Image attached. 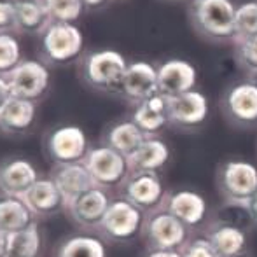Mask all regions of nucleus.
<instances>
[{"mask_svg":"<svg viewBox=\"0 0 257 257\" xmlns=\"http://www.w3.org/2000/svg\"><path fill=\"white\" fill-rule=\"evenodd\" d=\"M170 213L177 217L187 227H196L203 222L206 215V200L200 193L191 189H180L168 193L163 203Z\"/></svg>","mask_w":257,"mask_h":257,"instance_id":"17","label":"nucleus"},{"mask_svg":"<svg viewBox=\"0 0 257 257\" xmlns=\"http://www.w3.org/2000/svg\"><path fill=\"white\" fill-rule=\"evenodd\" d=\"M7 82L13 96L37 103L48 93L51 84V74L44 61L23 60L7 75Z\"/></svg>","mask_w":257,"mask_h":257,"instance_id":"8","label":"nucleus"},{"mask_svg":"<svg viewBox=\"0 0 257 257\" xmlns=\"http://www.w3.org/2000/svg\"><path fill=\"white\" fill-rule=\"evenodd\" d=\"M84 35L75 23H53L41 35V54L49 65H68L81 58Z\"/></svg>","mask_w":257,"mask_h":257,"instance_id":"3","label":"nucleus"},{"mask_svg":"<svg viewBox=\"0 0 257 257\" xmlns=\"http://www.w3.org/2000/svg\"><path fill=\"white\" fill-rule=\"evenodd\" d=\"M35 222V215L21 198H0V231L6 234L16 233Z\"/></svg>","mask_w":257,"mask_h":257,"instance_id":"26","label":"nucleus"},{"mask_svg":"<svg viewBox=\"0 0 257 257\" xmlns=\"http://www.w3.org/2000/svg\"><path fill=\"white\" fill-rule=\"evenodd\" d=\"M51 179L58 186V189L61 191V194H63L65 205H67V201L74 200L75 196H79L84 191L96 186L95 179L91 177V173H89L88 166L84 165V161L56 165L53 170Z\"/></svg>","mask_w":257,"mask_h":257,"instance_id":"20","label":"nucleus"},{"mask_svg":"<svg viewBox=\"0 0 257 257\" xmlns=\"http://www.w3.org/2000/svg\"><path fill=\"white\" fill-rule=\"evenodd\" d=\"M42 250V234L37 222L16 233L7 234L6 257H39Z\"/></svg>","mask_w":257,"mask_h":257,"instance_id":"27","label":"nucleus"},{"mask_svg":"<svg viewBox=\"0 0 257 257\" xmlns=\"http://www.w3.org/2000/svg\"><path fill=\"white\" fill-rule=\"evenodd\" d=\"M7 255V234L0 231V257Z\"/></svg>","mask_w":257,"mask_h":257,"instance_id":"40","label":"nucleus"},{"mask_svg":"<svg viewBox=\"0 0 257 257\" xmlns=\"http://www.w3.org/2000/svg\"><path fill=\"white\" fill-rule=\"evenodd\" d=\"M126 68H128V61L119 51L96 49L84 56L81 74L89 88L119 95Z\"/></svg>","mask_w":257,"mask_h":257,"instance_id":"2","label":"nucleus"},{"mask_svg":"<svg viewBox=\"0 0 257 257\" xmlns=\"http://www.w3.org/2000/svg\"><path fill=\"white\" fill-rule=\"evenodd\" d=\"M144 236L151 248L159 250H180L187 243L189 227L180 222L165 206L147 213L144 224Z\"/></svg>","mask_w":257,"mask_h":257,"instance_id":"6","label":"nucleus"},{"mask_svg":"<svg viewBox=\"0 0 257 257\" xmlns=\"http://www.w3.org/2000/svg\"><path fill=\"white\" fill-rule=\"evenodd\" d=\"M182 257H220L205 236L189 240L182 248Z\"/></svg>","mask_w":257,"mask_h":257,"instance_id":"34","label":"nucleus"},{"mask_svg":"<svg viewBox=\"0 0 257 257\" xmlns=\"http://www.w3.org/2000/svg\"><path fill=\"white\" fill-rule=\"evenodd\" d=\"M110 198H108L107 191L103 187H91V189L84 191L82 194L75 196L74 200L67 201L65 210L68 215L82 227H98L102 222L105 212H107L108 205H110Z\"/></svg>","mask_w":257,"mask_h":257,"instance_id":"14","label":"nucleus"},{"mask_svg":"<svg viewBox=\"0 0 257 257\" xmlns=\"http://www.w3.org/2000/svg\"><path fill=\"white\" fill-rule=\"evenodd\" d=\"M210 114L208 98L198 89L168 98L170 124L182 130H194L206 121Z\"/></svg>","mask_w":257,"mask_h":257,"instance_id":"12","label":"nucleus"},{"mask_svg":"<svg viewBox=\"0 0 257 257\" xmlns=\"http://www.w3.org/2000/svg\"><path fill=\"white\" fill-rule=\"evenodd\" d=\"M205 238L220 257H234L247 250V233L222 222L213 220L206 227Z\"/></svg>","mask_w":257,"mask_h":257,"instance_id":"23","label":"nucleus"},{"mask_svg":"<svg viewBox=\"0 0 257 257\" xmlns=\"http://www.w3.org/2000/svg\"><path fill=\"white\" fill-rule=\"evenodd\" d=\"M16 32V7L13 0H0V34Z\"/></svg>","mask_w":257,"mask_h":257,"instance_id":"35","label":"nucleus"},{"mask_svg":"<svg viewBox=\"0 0 257 257\" xmlns=\"http://www.w3.org/2000/svg\"><path fill=\"white\" fill-rule=\"evenodd\" d=\"M37 105L30 100L11 96L0 107V132L7 135H25L35 124Z\"/></svg>","mask_w":257,"mask_h":257,"instance_id":"18","label":"nucleus"},{"mask_svg":"<svg viewBox=\"0 0 257 257\" xmlns=\"http://www.w3.org/2000/svg\"><path fill=\"white\" fill-rule=\"evenodd\" d=\"M37 180V168L28 159L11 158L0 163V193L4 196L23 198Z\"/></svg>","mask_w":257,"mask_h":257,"instance_id":"16","label":"nucleus"},{"mask_svg":"<svg viewBox=\"0 0 257 257\" xmlns=\"http://www.w3.org/2000/svg\"><path fill=\"white\" fill-rule=\"evenodd\" d=\"M105 146L112 147L117 153L122 156L130 158L147 139V135L132 121V119H126V121H119L115 124H112L110 128L105 132Z\"/></svg>","mask_w":257,"mask_h":257,"instance_id":"25","label":"nucleus"},{"mask_svg":"<svg viewBox=\"0 0 257 257\" xmlns=\"http://www.w3.org/2000/svg\"><path fill=\"white\" fill-rule=\"evenodd\" d=\"M234 257H254V255H252L250 252L245 250V252H241V254H238V255H234Z\"/></svg>","mask_w":257,"mask_h":257,"instance_id":"42","label":"nucleus"},{"mask_svg":"<svg viewBox=\"0 0 257 257\" xmlns=\"http://www.w3.org/2000/svg\"><path fill=\"white\" fill-rule=\"evenodd\" d=\"M222 112L238 126L257 124V86L248 79L229 86L222 96Z\"/></svg>","mask_w":257,"mask_h":257,"instance_id":"11","label":"nucleus"},{"mask_svg":"<svg viewBox=\"0 0 257 257\" xmlns=\"http://www.w3.org/2000/svg\"><path fill=\"white\" fill-rule=\"evenodd\" d=\"M247 206H248V210H250L252 217H254V220H255V224H257V191L247 200Z\"/></svg>","mask_w":257,"mask_h":257,"instance_id":"38","label":"nucleus"},{"mask_svg":"<svg viewBox=\"0 0 257 257\" xmlns=\"http://www.w3.org/2000/svg\"><path fill=\"white\" fill-rule=\"evenodd\" d=\"M11 88H9V82H7V77L0 75V107L11 98Z\"/></svg>","mask_w":257,"mask_h":257,"instance_id":"36","label":"nucleus"},{"mask_svg":"<svg viewBox=\"0 0 257 257\" xmlns=\"http://www.w3.org/2000/svg\"><path fill=\"white\" fill-rule=\"evenodd\" d=\"M198 81V72L193 63L180 58L163 61L158 67L159 93L165 96H177L194 89Z\"/></svg>","mask_w":257,"mask_h":257,"instance_id":"15","label":"nucleus"},{"mask_svg":"<svg viewBox=\"0 0 257 257\" xmlns=\"http://www.w3.org/2000/svg\"><path fill=\"white\" fill-rule=\"evenodd\" d=\"M84 165L95 179V184L103 189L121 186L130 175L128 158L108 146L91 147L84 158Z\"/></svg>","mask_w":257,"mask_h":257,"instance_id":"7","label":"nucleus"},{"mask_svg":"<svg viewBox=\"0 0 257 257\" xmlns=\"http://www.w3.org/2000/svg\"><path fill=\"white\" fill-rule=\"evenodd\" d=\"M108 0H82V4H84L86 9H98V7L105 6Z\"/></svg>","mask_w":257,"mask_h":257,"instance_id":"39","label":"nucleus"},{"mask_svg":"<svg viewBox=\"0 0 257 257\" xmlns=\"http://www.w3.org/2000/svg\"><path fill=\"white\" fill-rule=\"evenodd\" d=\"M215 182L224 200L247 201L257 191V166L245 159H227L217 168Z\"/></svg>","mask_w":257,"mask_h":257,"instance_id":"5","label":"nucleus"},{"mask_svg":"<svg viewBox=\"0 0 257 257\" xmlns=\"http://www.w3.org/2000/svg\"><path fill=\"white\" fill-rule=\"evenodd\" d=\"M132 121L146 133L147 137H156L166 124H170L168 119V96L158 95L149 96L144 102L135 105Z\"/></svg>","mask_w":257,"mask_h":257,"instance_id":"21","label":"nucleus"},{"mask_svg":"<svg viewBox=\"0 0 257 257\" xmlns=\"http://www.w3.org/2000/svg\"><path fill=\"white\" fill-rule=\"evenodd\" d=\"M248 81L254 82V84L257 86V72H252V74H248Z\"/></svg>","mask_w":257,"mask_h":257,"instance_id":"41","label":"nucleus"},{"mask_svg":"<svg viewBox=\"0 0 257 257\" xmlns=\"http://www.w3.org/2000/svg\"><path fill=\"white\" fill-rule=\"evenodd\" d=\"M56 257H107L105 245L91 234H74L58 247Z\"/></svg>","mask_w":257,"mask_h":257,"instance_id":"28","label":"nucleus"},{"mask_svg":"<svg viewBox=\"0 0 257 257\" xmlns=\"http://www.w3.org/2000/svg\"><path fill=\"white\" fill-rule=\"evenodd\" d=\"M215 222L238 227V229L245 231V233L255 226V220L252 217L250 210H248L247 201L224 200V203L215 210Z\"/></svg>","mask_w":257,"mask_h":257,"instance_id":"29","label":"nucleus"},{"mask_svg":"<svg viewBox=\"0 0 257 257\" xmlns=\"http://www.w3.org/2000/svg\"><path fill=\"white\" fill-rule=\"evenodd\" d=\"M121 193L124 200L147 213L161 208L168 194L158 172H130L121 184Z\"/></svg>","mask_w":257,"mask_h":257,"instance_id":"9","label":"nucleus"},{"mask_svg":"<svg viewBox=\"0 0 257 257\" xmlns=\"http://www.w3.org/2000/svg\"><path fill=\"white\" fill-rule=\"evenodd\" d=\"M16 7V32L39 35L53 23L42 0H13Z\"/></svg>","mask_w":257,"mask_h":257,"instance_id":"24","label":"nucleus"},{"mask_svg":"<svg viewBox=\"0 0 257 257\" xmlns=\"http://www.w3.org/2000/svg\"><path fill=\"white\" fill-rule=\"evenodd\" d=\"M54 23H75L84 13L82 0H42Z\"/></svg>","mask_w":257,"mask_h":257,"instance_id":"30","label":"nucleus"},{"mask_svg":"<svg viewBox=\"0 0 257 257\" xmlns=\"http://www.w3.org/2000/svg\"><path fill=\"white\" fill-rule=\"evenodd\" d=\"M144 224L146 212L124 198H119L110 201L98 229L105 238L112 241H132L140 233H144Z\"/></svg>","mask_w":257,"mask_h":257,"instance_id":"4","label":"nucleus"},{"mask_svg":"<svg viewBox=\"0 0 257 257\" xmlns=\"http://www.w3.org/2000/svg\"><path fill=\"white\" fill-rule=\"evenodd\" d=\"M46 149L53 161H56V165H63V163L84 161L91 147L88 142V135L81 126L63 124L54 128L48 135Z\"/></svg>","mask_w":257,"mask_h":257,"instance_id":"10","label":"nucleus"},{"mask_svg":"<svg viewBox=\"0 0 257 257\" xmlns=\"http://www.w3.org/2000/svg\"><path fill=\"white\" fill-rule=\"evenodd\" d=\"M170 147L158 137H147L142 146L128 158L132 172H159L170 161Z\"/></svg>","mask_w":257,"mask_h":257,"instance_id":"22","label":"nucleus"},{"mask_svg":"<svg viewBox=\"0 0 257 257\" xmlns=\"http://www.w3.org/2000/svg\"><path fill=\"white\" fill-rule=\"evenodd\" d=\"M23 61L21 44L14 34H0V75L7 77Z\"/></svg>","mask_w":257,"mask_h":257,"instance_id":"31","label":"nucleus"},{"mask_svg":"<svg viewBox=\"0 0 257 257\" xmlns=\"http://www.w3.org/2000/svg\"><path fill=\"white\" fill-rule=\"evenodd\" d=\"M234 53H236L238 63L247 70V74L257 72V35L236 39Z\"/></svg>","mask_w":257,"mask_h":257,"instance_id":"33","label":"nucleus"},{"mask_svg":"<svg viewBox=\"0 0 257 257\" xmlns=\"http://www.w3.org/2000/svg\"><path fill=\"white\" fill-rule=\"evenodd\" d=\"M234 30H236V39L257 35V0H247L236 6Z\"/></svg>","mask_w":257,"mask_h":257,"instance_id":"32","label":"nucleus"},{"mask_svg":"<svg viewBox=\"0 0 257 257\" xmlns=\"http://www.w3.org/2000/svg\"><path fill=\"white\" fill-rule=\"evenodd\" d=\"M146 257H182L180 250H159V248H151Z\"/></svg>","mask_w":257,"mask_h":257,"instance_id":"37","label":"nucleus"},{"mask_svg":"<svg viewBox=\"0 0 257 257\" xmlns=\"http://www.w3.org/2000/svg\"><path fill=\"white\" fill-rule=\"evenodd\" d=\"M21 200L27 203L35 217H49L65 208V198L51 177L41 179L23 194Z\"/></svg>","mask_w":257,"mask_h":257,"instance_id":"19","label":"nucleus"},{"mask_svg":"<svg viewBox=\"0 0 257 257\" xmlns=\"http://www.w3.org/2000/svg\"><path fill=\"white\" fill-rule=\"evenodd\" d=\"M234 11L236 6L231 0H191L189 20L201 37L215 42H234Z\"/></svg>","mask_w":257,"mask_h":257,"instance_id":"1","label":"nucleus"},{"mask_svg":"<svg viewBox=\"0 0 257 257\" xmlns=\"http://www.w3.org/2000/svg\"><path fill=\"white\" fill-rule=\"evenodd\" d=\"M158 67L142 60L128 63L119 95L137 105L147 100L149 96L158 95Z\"/></svg>","mask_w":257,"mask_h":257,"instance_id":"13","label":"nucleus"}]
</instances>
